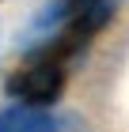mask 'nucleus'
Returning a JSON list of instances; mask_svg holds the SVG:
<instances>
[{
    "mask_svg": "<svg viewBox=\"0 0 129 132\" xmlns=\"http://www.w3.org/2000/svg\"><path fill=\"white\" fill-rule=\"evenodd\" d=\"M110 4H121V0H110Z\"/></svg>",
    "mask_w": 129,
    "mask_h": 132,
    "instance_id": "3",
    "label": "nucleus"
},
{
    "mask_svg": "<svg viewBox=\"0 0 129 132\" xmlns=\"http://www.w3.org/2000/svg\"><path fill=\"white\" fill-rule=\"evenodd\" d=\"M53 117L38 113V106H8V110H0V132H53Z\"/></svg>",
    "mask_w": 129,
    "mask_h": 132,
    "instance_id": "2",
    "label": "nucleus"
},
{
    "mask_svg": "<svg viewBox=\"0 0 129 132\" xmlns=\"http://www.w3.org/2000/svg\"><path fill=\"white\" fill-rule=\"evenodd\" d=\"M61 91H65V61H57V57H46L8 79V94L19 98L23 106H50V102H57Z\"/></svg>",
    "mask_w": 129,
    "mask_h": 132,
    "instance_id": "1",
    "label": "nucleus"
}]
</instances>
